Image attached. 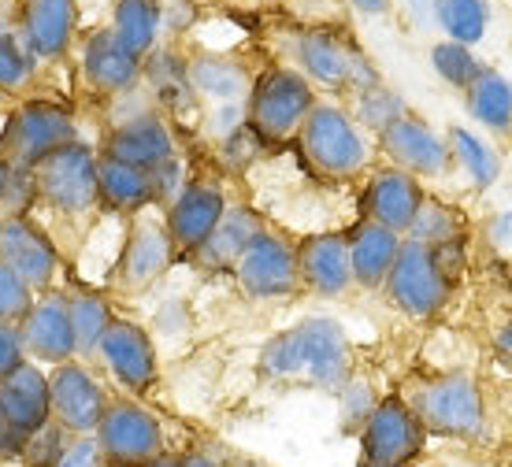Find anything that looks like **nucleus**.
Returning <instances> with one entry per match:
<instances>
[{"mask_svg":"<svg viewBox=\"0 0 512 467\" xmlns=\"http://www.w3.org/2000/svg\"><path fill=\"white\" fill-rule=\"evenodd\" d=\"M256 367L271 382L305 379L323 393H338L353 379V345L334 316H308L264 341Z\"/></svg>","mask_w":512,"mask_h":467,"instance_id":"f257e3e1","label":"nucleus"},{"mask_svg":"<svg viewBox=\"0 0 512 467\" xmlns=\"http://www.w3.org/2000/svg\"><path fill=\"white\" fill-rule=\"evenodd\" d=\"M297 149L305 156V164L323 178L346 182L368 171L372 164V141L357 127V119L349 115L346 104L316 101L308 112L305 127L297 134Z\"/></svg>","mask_w":512,"mask_h":467,"instance_id":"f03ea898","label":"nucleus"},{"mask_svg":"<svg viewBox=\"0 0 512 467\" xmlns=\"http://www.w3.org/2000/svg\"><path fill=\"white\" fill-rule=\"evenodd\" d=\"M316 101H320L316 86L297 67H264L253 78L249 97H245V123L260 134L264 145L297 141V134L305 127L308 112L316 108Z\"/></svg>","mask_w":512,"mask_h":467,"instance_id":"7ed1b4c3","label":"nucleus"},{"mask_svg":"<svg viewBox=\"0 0 512 467\" xmlns=\"http://www.w3.org/2000/svg\"><path fill=\"white\" fill-rule=\"evenodd\" d=\"M405 401L420 416L427 434L472 442V438H483V430H487L483 390L468 371H446V375H431V379L416 382Z\"/></svg>","mask_w":512,"mask_h":467,"instance_id":"20e7f679","label":"nucleus"},{"mask_svg":"<svg viewBox=\"0 0 512 467\" xmlns=\"http://www.w3.org/2000/svg\"><path fill=\"white\" fill-rule=\"evenodd\" d=\"M294 67L316 89H331V93H346V97L383 82L372 56L360 49L357 41H349L346 34L327 30V26H308L297 34Z\"/></svg>","mask_w":512,"mask_h":467,"instance_id":"39448f33","label":"nucleus"},{"mask_svg":"<svg viewBox=\"0 0 512 467\" xmlns=\"http://www.w3.org/2000/svg\"><path fill=\"white\" fill-rule=\"evenodd\" d=\"M71 141H78L75 112L60 101H49V97H30L4 119L0 156L8 160V167L34 171L49 152L64 149Z\"/></svg>","mask_w":512,"mask_h":467,"instance_id":"423d86ee","label":"nucleus"},{"mask_svg":"<svg viewBox=\"0 0 512 467\" xmlns=\"http://www.w3.org/2000/svg\"><path fill=\"white\" fill-rule=\"evenodd\" d=\"M34 182H38V204L60 219H82L93 208H101V193H97V149L90 141H71L64 149L49 152L38 167H34Z\"/></svg>","mask_w":512,"mask_h":467,"instance_id":"0eeeda50","label":"nucleus"},{"mask_svg":"<svg viewBox=\"0 0 512 467\" xmlns=\"http://www.w3.org/2000/svg\"><path fill=\"white\" fill-rule=\"evenodd\" d=\"M386 301L394 304L401 316L427 323L446 312L449 297H453V282L446 278V271L438 267L435 249H427L420 241H401L390 275H386Z\"/></svg>","mask_w":512,"mask_h":467,"instance_id":"6e6552de","label":"nucleus"},{"mask_svg":"<svg viewBox=\"0 0 512 467\" xmlns=\"http://www.w3.org/2000/svg\"><path fill=\"white\" fill-rule=\"evenodd\" d=\"M93 438L101 445L108 467H145L149 460L167 453L164 423L138 397H108L104 419Z\"/></svg>","mask_w":512,"mask_h":467,"instance_id":"1a4fd4ad","label":"nucleus"},{"mask_svg":"<svg viewBox=\"0 0 512 467\" xmlns=\"http://www.w3.org/2000/svg\"><path fill=\"white\" fill-rule=\"evenodd\" d=\"M175 256L179 253H175V245L167 238L164 212L149 208V212L134 215L127 223V238H123L119 260L108 278H112V286L119 293H145L171 271Z\"/></svg>","mask_w":512,"mask_h":467,"instance_id":"9d476101","label":"nucleus"},{"mask_svg":"<svg viewBox=\"0 0 512 467\" xmlns=\"http://www.w3.org/2000/svg\"><path fill=\"white\" fill-rule=\"evenodd\" d=\"M231 275L249 301H286L301 290L297 245L282 238L279 230L264 227L234 264Z\"/></svg>","mask_w":512,"mask_h":467,"instance_id":"9b49d317","label":"nucleus"},{"mask_svg":"<svg viewBox=\"0 0 512 467\" xmlns=\"http://www.w3.org/2000/svg\"><path fill=\"white\" fill-rule=\"evenodd\" d=\"M49 397H52V423L67 430L71 438H93L108 408V390L90 371L86 360H67L60 367H49Z\"/></svg>","mask_w":512,"mask_h":467,"instance_id":"f8f14e48","label":"nucleus"},{"mask_svg":"<svg viewBox=\"0 0 512 467\" xmlns=\"http://www.w3.org/2000/svg\"><path fill=\"white\" fill-rule=\"evenodd\" d=\"M427 430H423L420 416L409 408L405 397L386 393L383 401L375 404L368 427L360 430V456H368L383 467H412V460L423 453Z\"/></svg>","mask_w":512,"mask_h":467,"instance_id":"ddd939ff","label":"nucleus"},{"mask_svg":"<svg viewBox=\"0 0 512 467\" xmlns=\"http://www.w3.org/2000/svg\"><path fill=\"white\" fill-rule=\"evenodd\" d=\"M390 167L409 171L412 178H446L453 171V152H449L446 134H438L423 115L405 112L375 138Z\"/></svg>","mask_w":512,"mask_h":467,"instance_id":"4468645a","label":"nucleus"},{"mask_svg":"<svg viewBox=\"0 0 512 467\" xmlns=\"http://www.w3.org/2000/svg\"><path fill=\"white\" fill-rule=\"evenodd\" d=\"M97 364L116 379V386H123L134 397L149 393L160 379L153 334L141 327L138 319H112V327L104 330L101 345H97Z\"/></svg>","mask_w":512,"mask_h":467,"instance_id":"2eb2a0df","label":"nucleus"},{"mask_svg":"<svg viewBox=\"0 0 512 467\" xmlns=\"http://www.w3.org/2000/svg\"><path fill=\"white\" fill-rule=\"evenodd\" d=\"M0 260L34 293H49L60 275V245L30 215H0Z\"/></svg>","mask_w":512,"mask_h":467,"instance_id":"dca6fc26","label":"nucleus"},{"mask_svg":"<svg viewBox=\"0 0 512 467\" xmlns=\"http://www.w3.org/2000/svg\"><path fill=\"white\" fill-rule=\"evenodd\" d=\"M101 156L123 160V164H130V167H141V171H153L156 164L179 156L171 119H167L164 112H156L153 104H149V108H138L134 115H123V119H116V123L108 127V134H104Z\"/></svg>","mask_w":512,"mask_h":467,"instance_id":"f3484780","label":"nucleus"},{"mask_svg":"<svg viewBox=\"0 0 512 467\" xmlns=\"http://www.w3.org/2000/svg\"><path fill=\"white\" fill-rule=\"evenodd\" d=\"M227 193L216 178H190L182 193L164 208L167 238L179 256H193L216 230V223L227 212Z\"/></svg>","mask_w":512,"mask_h":467,"instance_id":"a211bd4d","label":"nucleus"},{"mask_svg":"<svg viewBox=\"0 0 512 467\" xmlns=\"http://www.w3.org/2000/svg\"><path fill=\"white\" fill-rule=\"evenodd\" d=\"M19 338H23L26 360H34L41 367H60L67 360H78L75 330H71L64 293L60 290L38 293L34 308L19 323Z\"/></svg>","mask_w":512,"mask_h":467,"instance_id":"6ab92c4d","label":"nucleus"},{"mask_svg":"<svg viewBox=\"0 0 512 467\" xmlns=\"http://www.w3.org/2000/svg\"><path fill=\"white\" fill-rule=\"evenodd\" d=\"M423 201H427V193H423L420 178H412L401 167H379L360 190V219H372L405 238Z\"/></svg>","mask_w":512,"mask_h":467,"instance_id":"aec40b11","label":"nucleus"},{"mask_svg":"<svg viewBox=\"0 0 512 467\" xmlns=\"http://www.w3.org/2000/svg\"><path fill=\"white\" fill-rule=\"evenodd\" d=\"M78 64H82L86 86L101 97H127L141 86V60L130 49H123L112 26H97L82 38Z\"/></svg>","mask_w":512,"mask_h":467,"instance_id":"412c9836","label":"nucleus"},{"mask_svg":"<svg viewBox=\"0 0 512 467\" xmlns=\"http://www.w3.org/2000/svg\"><path fill=\"white\" fill-rule=\"evenodd\" d=\"M78 34V0H19V38L38 64L64 60Z\"/></svg>","mask_w":512,"mask_h":467,"instance_id":"4be33fe9","label":"nucleus"},{"mask_svg":"<svg viewBox=\"0 0 512 467\" xmlns=\"http://www.w3.org/2000/svg\"><path fill=\"white\" fill-rule=\"evenodd\" d=\"M297 271L301 286L323 301L346 297L353 290V267H349L346 230H316L297 245Z\"/></svg>","mask_w":512,"mask_h":467,"instance_id":"5701e85b","label":"nucleus"},{"mask_svg":"<svg viewBox=\"0 0 512 467\" xmlns=\"http://www.w3.org/2000/svg\"><path fill=\"white\" fill-rule=\"evenodd\" d=\"M141 86L156 112H164L167 119H182L197 108V93L190 86V56L175 45H156L141 60Z\"/></svg>","mask_w":512,"mask_h":467,"instance_id":"b1692460","label":"nucleus"},{"mask_svg":"<svg viewBox=\"0 0 512 467\" xmlns=\"http://www.w3.org/2000/svg\"><path fill=\"white\" fill-rule=\"evenodd\" d=\"M0 412L12 427H19L30 438L41 427L52 423V397H49V371L34 360H23L12 375L0 379Z\"/></svg>","mask_w":512,"mask_h":467,"instance_id":"393cba45","label":"nucleus"},{"mask_svg":"<svg viewBox=\"0 0 512 467\" xmlns=\"http://www.w3.org/2000/svg\"><path fill=\"white\" fill-rule=\"evenodd\" d=\"M264 230V219L256 212L253 204H227L223 219L216 223V230L208 234V241L190 256L193 267L201 271H234V264L242 260V253L253 245V238Z\"/></svg>","mask_w":512,"mask_h":467,"instance_id":"a878e982","label":"nucleus"},{"mask_svg":"<svg viewBox=\"0 0 512 467\" xmlns=\"http://www.w3.org/2000/svg\"><path fill=\"white\" fill-rule=\"evenodd\" d=\"M349 238V267H353V286L360 290H383L386 275L394 267L397 253H401V234H394L390 227H379L372 219L353 223V230H346Z\"/></svg>","mask_w":512,"mask_h":467,"instance_id":"bb28decb","label":"nucleus"},{"mask_svg":"<svg viewBox=\"0 0 512 467\" xmlns=\"http://www.w3.org/2000/svg\"><path fill=\"white\" fill-rule=\"evenodd\" d=\"M249 67L242 60H234L227 52L201 49L190 56V86L197 93V101H205L208 108L216 104H245L249 86H253Z\"/></svg>","mask_w":512,"mask_h":467,"instance_id":"cd10ccee","label":"nucleus"},{"mask_svg":"<svg viewBox=\"0 0 512 467\" xmlns=\"http://www.w3.org/2000/svg\"><path fill=\"white\" fill-rule=\"evenodd\" d=\"M97 193H101L104 212L123 215V219H134V215L156 208L149 171L101 156V152H97Z\"/></svg>","mask_w":512,"mask_h":467,"instance_id":"c85d7f7f","label":"nucleus"},{"mask_svg":"<svg viewBox=\"0 0 512 467\" xmlns=\"http://www.w3.org/2000/svg\"><path fill=\"white\" fill-rule=\"evenodd\" d=\"M464 108L490 138H512V78L505 71L483 67V75L464 89Z\"/></svg>","mask_w":512,"mask_h":467,"instance_id":"c756f323","label":"nucleus"},{"mask_svg":"<svg viewBox=\"0 0 512 467\" xmlns=\"http://www.w3.org/2000/svg\"><path fill=\"white\" fill-rule=\"evenodd\" d=\"M449 152H453V167H461L464 178L472 182V190L487 193L498 186L501 171H505V160H501L498 145L479 134V130L464 127V123H453L446 130Z\"/></svg>","mask_w":512,"mask_h":467,"instance_id":"7c9ffc66","label":"nucleus"},{"mask_svg":"<svg viewBox=\"0 0 512 467\" xmlns=\"http://www.w3.org/2000/svg\"><path fill=\"white\" fill-rule=\"evenodd\" d=\"M67 316H71V330H75V353L78 360H97V345H101L104 330L112 327V301L104 297L101 290H93V286H75V290H67Z\"/></svg>","mask_w":512,"mask_h":467,"instance_id":"2f4dec72","label":"nucleus"},{"mask_svg":"<svg viewBox=\"0 0 512 467\" xmlns=\"http://www.w3.org/2000/svg\"><path fill=\"white\" fill-rule=\"evenodd\" d=\"M160 30H164L160 0H112V34L138 60H145L160 45Z\"/></svg>","mask_w":512,"mask_h":467,"instance_id":"473e14b6","label":"nucleus"},{"mask_svg":"<svg viewBox=\"0 0 512 467\" xmlns=\"http://www.w3.org/2000/svg\"><path fill=\"white\" fill-rule=\"evenodd\" d=\"M431 23L446 34V41L457 45H479L490 30V4L487 0H435Z\"/></svg>","mask_w":512,"mask_h":467,"instance_id":"72a5a7b5","label":"nucleus"},{"mask_svg":"<svg viewBox=\"0 0 512 467\" xmlns=\"http://www.w3.org/2000/svg\"><path fill=\"white\" fill-rule=\"evenodd\" d=\"M405 112H409L405 97H401L394 86H386V82H375V86L353 93V104H349V115L357 119V127L364 130V134H375V138Z\"/></svg>","mask_w":512,"mask_h":467,"instance_id":"f704fd0d","label":"nucleus"},{"mask_svg":"<svg viewBox=\"0 0 512 467\" xmlns=\"http://www.w3.org/2000/svg\"><path fill=\"white\" fill-rule=\"evenodd\" d=\"M427 64H431V71H435L449 89H457V93H464L475 78L483 75V67H487L475 56V49L457 45V41H446V38L435 41V45L427 49Z\"/></svg>","mask_w":512,"mask_h":467,"instance_id":"c9c22d12","label":"nucleus"},{"mask_svg":"<svg viewBox=\"0 0 512 467\" xmlns=\"http://www.w3.org/2000/svg\"><path fill=\"white\" fill-rule=\"evenodd\" d=\"M405 238L420 241L427 249H438V245H446V241L464 238V219L453 204L438 201V197H427L423 208L416 212V219H412V227Z\"/></svg>","mask_w":512,"mask_h":467,"instance_id":"e433bc0d","label":"nucleus"},{"mask_svg":"<svg viewBox=\"0 0 512 467\" xmlns=\"http://www.w3.org/2000/svg\"><path fill=\"white\" fill-rule=\"evenodd\" d=\"M334 397H338V430H342L346 438H360V430L368 427V419H372L375 404L383 401L364 375H353Z\"/></svg>","mask_w":512,"mask_h":467,"instance_id":"4c0bfd02","label":"nucleus"},{"mask_svg":"<svg viewBox=\"0 0 512 467\" xmlns=\"http://www.w3.org/2000/svg\"><path fill=\"white\" fill-rule=\"evenodd\" d=\"M38 78V60L23 45L19 30L0 34V93H26Z\"/></svg>","mask_w":512,"mask_h":467,"instance_id":"58836bf2","label":"nucleus"},{"mask_svg":"<svg viewBox=\"0 0 512 467\" xmlns=\"http://www.w3.org/2000/svg\"><path fill=\"white\" fill-rule=\"evenodd\" d=\"M38 293L26 286L23 278L15 275L12 267L0 260V323H23V316L34 308Z\"/></svg>","mask_w":512,"mask_h":467,"instance_id":"ea45409f","label":"nucleus"},{"mask_svg":"<svg viewBox=\"0 0 512 467\" xmlns=\"http://www.w3.org/2000/svg\"><path fill=\"white\" fill-rule=\"evenodd\" d=\"M67 445H71V434L67 430H60L56 423H49V427H41L38 434H30L26 438V453L19 464L26 467H60V460H64Z\"/></svg>","mask_w":512,"mask_h":467,"instance_id":"a19ab883","label":"nucleus"},{"mask_svg":"<svg viewBox=\"0 0 512 467\" xmlns=\"http://www.w3.org/2000/svg\"><path fill=\"white\" fill-rule=\"evenodd\" d=\"M260 152H264V141H260V134L249 123L219 141V160H223V167H231V171L253 167L260 160Z\"/></svg>","mask_w":512,"mask_h":467,"instance_id":"79ce46f5","label":"nucleus"},{"mask_svg":"<svg viewBox=\"0 0 512 467\" xmlns=\"http://www.w3.org/2000/svg\"><path fill=\"white\" fill-rule=\"evenodd\" d=\"M38 204V182L30 167H12L8 171V186L0 197V215H30V208Z\"/></svg>","mask_w":512,"mask_h":467,"instance_id":"37998d69","label":"nucleus"},{"mask_svg":"<svg viewBox=\"0 0 512 467\" xmlns=\"http://www.w3.org/2000/svg\"><path fill=\"white\" fill-rule=\"evenodd\" d=\"M149 178H153V201H156L160 212H164L167 204L182 193V186L190 182V178H186V164H182V156H171V160H164V164H156L153 171H149Z\"/></svg>","mask_w":512,"mask_h":467,"instance_id":"c03bdc74","label":"nucleus"},{"mask_svg":"<svg viewBox=\"0 0 512 467\" xmlns=\"http://www.w3.org/2000/svg\"><path fill=\"white\" fill-rule=\"evenodd\" d=\"M60 467H108V460H104L97 438H71Z\"/></svg>","mask_w":512,"mask_h":467,"instance_id":"a18cd8bd","label":"nucleus"},{"mask_svg":"<svg viewBox=\"0 0 512 467\" xmlns=\"http://www.w3.org/2000/svg\"><path fill=\"white\" fill-rule=\"evenodd\" d=\"M23 360H26V353H23L19 327H15V323H0V379H4V375H12Z\"/></svg>","mask_w":512,"mask_h":467,"instance_id":"49530a36","label":"nucleus"},{"mask_svg":"<svg viewBox=\"0 0 512 467\" xmlns=\"http://www.w3.org/2000/svg\"><path fill=\"white\" fill-rule=\"evenodd\" d=\"M26 453V434L19 427L8 423V416L0 412V464H15V460H23Z\"/></svg>","mask_w":512,"mask_h":467,"instance_id":"de8ad7c7","label":"nucleus"},{"mask_svg":"<svg viewBox=\"0 0 512 467\" xmlns=\"http://www.w3.org/2000/svg\"><path fill=\"white\" fill-rule=\"evenodd\" d=\"M487 238H490V245H498V249H512V204L501 208V212L490 219Z\"/></svg>","mask_w":512,"mask_h":467,"instance_id":"09e8293b","label":"nucleus"},{"mask_svg":"<svg viewBox=\"0 0 512 467\" xmlns=\"http://www.w3.org/2000/svg\"><path fill=\"white\" fill-rule=\"evenodd\" d=\"M494 353L501 356V364L512 367V316L494 330Z\"/></svg>","mask_w":512,"mask_h":467,"instance_id":"8fccbe9b","label":"nucleus"},{"mask_svg":"<svg viewBox=\"0 0 512 467\" xmlns=\"http://www.w3.org/2000/svg\"><path fill=\"white\" fill-rule=\"evenodd\" d=\"M349 8L368 19H383V15L394 12V0H349Z\"/></svg>","mask_w":512,"mask_h":467,"instance_id":"3c124183","label":"nucleus"},{"mask_svg":"<svg viewBox=\"0 0 512 467\" xmlns=\"http://www.w3.org/2000/svg\"><path fill=\"white\" fill-rule=\"evenodd\" d=\"M182 467H227V464H223L219 456H212V453H205V449H197V445H193V449L182 453Z\"/></svg>","mask_w":512,"mask_h":467,"instance_id":"603ef678","label":"nucleus"},{"mask_svg":"<svg viewBox=\"0 0 512 467\" xmlns=\"http://www.w3.org/2000/svg\"><path fill=\"white\" fill-rule=\"evenodd\" d=\"M19 30V0H0V34Z\"/></svg>","mask_w":512,"mask_h":467,"instance_id":"864d4df0","label":"nucleus"},{"mask_svg":"<svg viewBox=\"0 0 512 467\" xmlns=\"http://www.w3.org/2000/svg\"><path fill=\"white\" fill-rule=\"evenodd\" d=\"M409 12L416 15V23H431V12H435V0H405Z\"/></svg>","mask_w":512,"mask_h":467,"instance_id":"5fc2aeb1","label":"nucleus"},{"mask_svg":"<svg viewBox=\"0 0 512 467\" xmlns=\"http://www.w3.org/2000/svg\"><path fill=\"white\" fill-rule=\"evenodd\" d=\"M145 467H182V453H171V449H167V453H160L156 460H149Z\"/></svg>","mask_w":512,"mask_h":467,"instance_id":"6e6d98bb","label":"nucleus"},{"mask_svg":"<svg viewBox=\"0 0 512 467\" xmlns=\"http://www.w3.org/2000/svg\"><path fill=\"white\" fill-rule=\"evenodd\" d=\"M8 171H12V167H8V160L0 156V197H4V186H8Z\"/></svg>","mask_w":512,"mask_h":467,"instance_id":"4d7b16f0","label":"nucleus"},{"mask_svg":"<svg viewBox=\"0 0 512 467\" xmlns=\"http://www.w3.org/2000/svg\"><path fill=\"white\" fill-rule=\"evenodd\" d=\"M357 467H383V464H375V460H368V456H357Z\"/></svg>","mask_w":512,"mask_h":467,"instance_id":"13d9d810","label":"nucleus"},{"mask_svg":"<svg viewBox=\"0 0 512 467\" xmlns=\"http://www.w3.org/2000/svg\"><path fill=\"white\" fill-rule=\"evenodd\" d=\"M308 4H334V0H308Z\"/></svg>","mask_w":512,"mask_h":467,"instance_id":"bf43d9fd","label":"nucleus"}]
</instances>
